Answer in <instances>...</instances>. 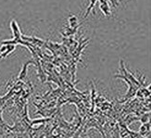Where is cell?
<instances>
[{
  "label": "cell",
  "instance_id": "6da1fadb",
  "mask_svg": "<svg viewBox=\"0 0 151 138\" xmlns=\"http://www.w3.org/2000/svg\"><path fill=\"white\" fill-rule=\"evenodd\" d=\"M10 28L12 30V32H13V36L14 37H21L22 36V32H21V30H19V27L17 23V22L15 19H12L11 22H10Z\"/></svg>",
  "mask_w": 151,
  "mask_h": 138
},
{
  "label": "cell",
  "instance_id": "7a4b0ae2",
  "mask_svg": "<svg viewBox=\"0 0 151 138\" xmlns=\"http://www.w3.org/2000/svg\"><path fill=\"white\" fill-rule=\"evenodd\" d=\"M29 64H35V66L37 67V63L34 60H31V61H27L24 65H23V67H22V71L19 72V80H23V79L26 77V74H27V69H28V65Z\"/></svg>",
  "mask_w": 151,
  "mask_h": 138
},
{
  "label": "cell",
  "instance_id": "3957f363",
  "mask_svg": "<svg viewBox=\"0 0 151 138\" xmlns=\"http://www.w3.org/2000/svg\"><path fill=\"white\" fill-rule=\"evenodd\" d=\"M150 133V122L147 121V122H145L143 123V125L141 126L140 130H139V134L141 136H145L147 137V134H149Z\"/></svg>",
  "mask_w": 151,
  "mask_h": 138
},
{
  "label": "cell",
  "instance_id": "277c9868",
  "mask_svg": "<svg viewBox=\"0 0 151 138\" xmlns=\"http://www.w3.org/2000/svg\"><path fill=\"white\" fill-rule=\"evenodd\" d=\"M99 8H100V9H101V11L104 13V15H106L107 17H109V16L111 15L110 6H109V3H108V2L100 3Z\"/></svg>",
  "mask_w": 151,
  "mask_h": 138
},
{
  "label": "cell",
  "instance_id": "5b68a950",
  "mask_svg": "<svg viewBox=\"0 0 151 138\" xmlns=\"http://www.w3.org/2000/svg\"><path fill=\"white\" fill-rule=\"evenodd\" d=\"M68 22H69L70 28H73V29L78 28V19L76 16H74V15L70 16L68 19Z\"/></svg>",
  "mask_w": 151,
  "mask_h": 138
},
{
  "label": "cell",
  "instance_id": "8992f818",
  "mask_svg": "<svg viewBox=\"0 0 151 138\" xmlns=\"http://www.w3.org/2000/svg\"><path fill=\"white\" fill-rule=\"evenodd\" d=\"M15 49V45H8V48H6L4 52L0 53V58H4L8 56L9 54H10L11 52H13Z\"/></svg>",
  "mask_w": 151,
  "mask_h": 138
},
{
  "label": "cell",
  "instance_id": "52a82bcc",
  "mask_svg": "<svg viewBox=\"0 0 151 138\" xmlns=\"http://www.w3.org/2000/svg\"><path fill=\"white\" fill-rule=\"evenodd\" d=\"M96 1H97V0H90V5L88 6V8L86 9V12H85V14H84V17H83L84 19L88 17V15H89V13L91 12V10L94 9L95 4L96 3Z\"/></svg>",
  "mask_w": 151,
  "mask_h": 138
},
{
  "label": "cell",
  "instance_id": "ba28073f",
  "mask_svg": "<svg viewBox=\"0 0 151 138\" xmlns=\"http://www.w3.org/2000/svg\"><path fill=\"white\" fill-rule=\"evenodd\" d=\"M149 117H150V112L146 113V114H144V115H142V116H141L140 121H141L143 123L147 122V121H149Z\"/></svg>",
  "mask_w": 151,
  "mask_h": 138
},
{
  "label": "cell",
  "instance_id": "9c48e42d",
  "mask_svg": "<svg viewBox=\"0 0 151 138\" xmlns=\"http://www.w3.org/2000/svg\"><path fill=\"white\" fill-rule=\"evenodd\" d=\"M109 1L111 2V4H112V6H114V8H116V6L119 5L118 4V0H109Z\"/></svg>",
  "mask_w": 151,
  "mask_h": 138
}]
</instances>
